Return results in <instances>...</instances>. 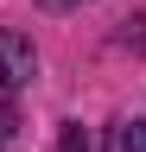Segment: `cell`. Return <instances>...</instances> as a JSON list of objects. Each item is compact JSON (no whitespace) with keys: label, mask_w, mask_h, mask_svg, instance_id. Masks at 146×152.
Here are the masks:
<instances>
[{"label":"cell","mask_w":146,"mask_h":152,"mask_svg":"<svg viewBox=\"0 0 146 152\" xmlns=\"http://www.w3.org/2000/svg\"><path fill=\"white\" fill-rule=\"evenodd\" d=\"M108 152H146V121H121L108 133Z\"/></svg>","instance_id":"cell-2"},{"label":"cell","mask_w":146,"mask_h":152,"mask_svg":"<svg viewBox=\"0 0 146 152\" xmlns=\"http://www.w3.org/2000/svg\"><path fill=\"white\" fill-rule=\"evenodd\" d=\"M64 152H89V133L83 127H64Z\"/></svg>","instance_id":"cell-3"},{"label":"cell","mask_w":146,"mask_h":152,"mask_svg":"<svg viewBox=\"0 0 146 152\" xmlns=\"http://www.w3.org/2000/svg\"><path fill=\"white\" fill-rule=\"evenodd\" d=\"M38 76V57H32V45L19 32H0V89H19Z\"/></svg>","instance_id":"cell-1"}]
</instances>
